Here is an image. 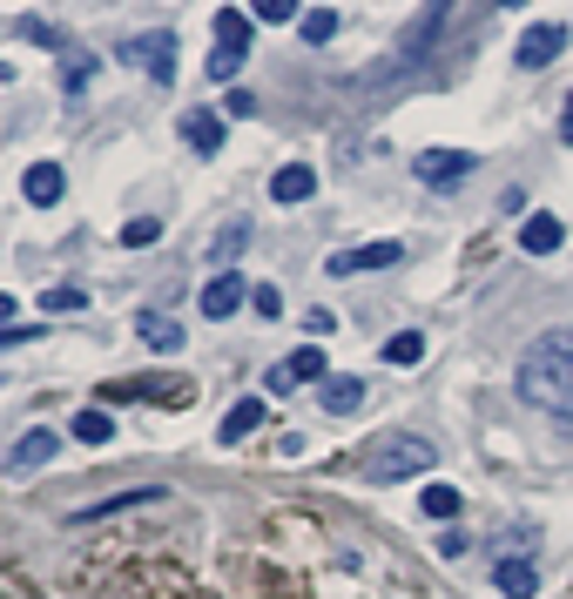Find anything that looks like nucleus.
<instances>
[{
	"mask_svg": "<svg viewBox=\"0 0 573 599\" xmlns=\"http://www.w3.org/2000/svg\"><path fill=\"white\" fill-rule=\"evenodd\" d=\"M513 391H520V404H533L540 417H553L560 432H573V323L540 330L533 344L520 351Z\"/></svg>",
	"mask_w": 573,
	"mask_h": 599,
	"instance_id": "1",
	"label": "nucleus"
},
{
	"mask_svg": "<svg viewBox=\"0 0 573 599\" xmlns=\"http://www.w3.org/2000/svg\"><path fill=\"white\" fill-rule=\"evenodd\" d=\"M439 465V445L426 438V432H378L371 445H365V458H358V472L371 478V485H405V478H419V472H432Z\"/></svg>",
	"mask_w": 573,
	"mask_h": 599,
	"instance_id": "2",
	"label": "nucleus"
},
{
	"mask_svg": "<svg viewBox=\"0 0 573 599\" xmlns=\"http://www.w3.org/2000/svg\"><path fill=\"white\" fill-rule=\"evenodd\" d=\"M129 68H142L155 89H176V68H183V48H176V34L170 28H155V34H129L122 48H115Z\"/></svg>",
	"mask_w": 573,
	"mask_h": 599,
	"instance_id": "3",
	"label": "nucleus"
},
{
	"mask_svg": "<svg viewBox=\"0 0 573 599\" xmlns=\"http://www.w3.org/2000/svg\"><path fill=\"white\" fill-rule=\"evenodd\" d=\"M412 168H419L426 189H452V183H465L472 168H479V155H472V148H419Z\"/></svg>",
	"mask_w": 573,
	"mask_h": 599,
	"instance_id": "4",
	"label": "nucleus"
},
{
	"mask_svg": "<svg viewBox=\"0 0 573 599\" xmlns=\"http://www.w3.org/2000/svg\"><path fill=\"white\" fill-rule=\"evenodd\" d=\"M405 264V242H358V249H338L331 264V277H365V270H398Z\"/></svg>",
	"mask_w": 573,
	"mask_h": 599,
	"instance_id": "5",
	"label": "nucleus"
},
{
	"mask_svg": "<svg viewBox=\"0 0 573 599\" xmlns=\"http://www.w3.org/2000/svg\"><path fill=\"white\" fill-rule=\"evenodd\" d=\"M566 41H573V34H566L560 21H533V28L520 34V48H513V61H520V68H553V61L566 54Z\"/></svg>",
	"mask_w": 573,
	"mask_h": 599,
	"instance_id": "6",
	"label": "nucleus"
},
{
	"mask_svg": "<svg viewBox=\"0 0 573 599\" xmlns=\"http://www.w3.org/2000/svg\"><path fill=\"white\" fill-rule=\"evenodd\" d=\"M324 364H331V358H324L317 344H297L290 358H277V364H270V391H297V384H324Z\"/></svg>",
	"mask_w": 573,
	"mask_h": 599,
	"instance_id": "7",
	"label": "nucleus"
},
{
	"mask_svg": "<svg viewBox=\"0 0 573 599\" xmlns=\"http://www.w3.org/2000/svg\"><path fill=\"white\" fill-rule=\"evenodd\" d=\"M243 303H250V283H243L236 270H216V277L203 283V317H209V323H223V317H236Z\"/></svg>",
	"mask_w": 573,
	"mask_h": 599,
	"instance_id": "8",
	"label": "nucleus"
},
{
	"mask_svg": "<svg viewBox=\"0 0 573 599\" xmlns=\"http://www.w3.org/2000/svg\"><path fill=\"white\" fill-rule=\"evenodd\" d=\"M176 135H183L196 155H216V148H223V115H216V109H183V115H176Z\"/></svg>",
	"mask_w": 573,
	"mask_h": 599,
	"instance_id": "9",
	"label": "nucleus"
},
{
	"mask_svg": "<svg viewBox=\"0 0 573 599\" xmlns=\"http://www.w3.org/2000/svg\"><path fill=\"white\" fill-rule=\"evenodd\" d=\"M446 14H452V0H426V14H419L412 28H405V34H398V41H405L398 54H405V61H419V54H426V48L439 41V28H446Z\"/></svg>",
	"mask_w": 573,
	"mask_h": 599,
	"instance_id": "10",
	"label": "nucleus"
},
{
	"mask_svg": "<svg viewBox=\"0 0 573 599\" xmlns=\"http://www.w3.org/2000/svg\"><path fill=\"white\" fill-rule=\"evenodd\" d=\"M317 196V168L310 162H284L270 176V203H310Z\"/></svg>",
	"mask_w": 573,
	"mask_h": 599,
	"instance_id": "11",
	"label": "nucleus"
},
{
	"mask_svg": "<svg viewBox=\"0 0 573 599\" xmlns=\"http://www.w3.org/2000/svg\"><path fill=\"white\" fill-rule=\"evenodd\" d=\"M493 586H500V599H540V566L533 559H500Z\"/></svg>",
	"mask_w": 573,
	"mask_h": 599,
	"instance_id": "12",
	"label": "nucleus"
},
{
	"mask_svg": "<svg viewBox=\"0 0 573 599\" xmlns=\"http://www.w3.org/2000/svg\"><path fill=\"white\" fill-rule=\"evenodd\" d=\"M135 337H142L149 351H162V358L183 351V323H176V317H162V310H142V317H135Z\"/></svg>",
	"mask_w": 573,
	"mask_h": 599,
	"instance_id": "13",
	"label": "nucleus"
},
{
	"mask_svg": "<svg viewBox=\"0 0 573 599\" xmlns=\"http://www.w3.org/2000/svg\"><path fill=\"white\" fill-rule=\"evenodd\" d=\"M264 417H270V404H264V397H236V404H229V417L216 424V438H223V445H236V438H250Z\"/></svg>",
	"mask_w": 573,
	"mask_h": 599,
	"instance_id": "14",
	"label": "nucleus"
},
{
	"mask_svg": "<svg viewBox=\"0 0 573 599\" xmlns=\"http://www.w3.org/2000/svg\"><path fill=\"white\" fill-rule=\"evenodd\" d=\"M520 242H526V256H553V249L566 242V223H560V216H546V209H533V216H526V229H520Z\"/></svg>",
	"mask_w": 573,
	"mask_h": 599,
	"instance_id": "15",
	"label": "nucleus"
},
{
	"mask_svg": "<svg viewBox=\"0 0 573 599\" xmlns=\"http://www.w3.org/2000/svg\"><path fill=\"white\" fill-rule=\"evenodd\" d=\"M21 189H28V203L34 209H48V203H61V189H68V176H61V162H34L28 176H21Z\"/></svg>",
	"mask_w": 573,
	"mask_h": 599,
	"instance_id": "16",
	"label": "nucleus"
},
{
	"mask_svg": "<svg viewBox=\"0 0 573 599\" xmlns=\"http://www.w3.org/2000/svg\"><path fill=\"white\" fill-rule=\"evenodd\" d=\"M89 81H95V54H89V48H68V54H61V95L81 102V95H89Z\"/></svg>",
	"mask_w": 573,
	"mask_h": 599,
	"instance_id": "17",
	"label": "nucleus"
},
{
	"mask_svg": "<svg viewBox=\"0 0 573 599\" xmlns=\"http://www.w3.org/2000/svg\"><path fill=\"white\" fill-rule=\"evenodd\" d=\"M317 397H324V411H331V417H351V411L365 404V378H324Z\"/></svg>",
	"mask_w": 573,
	"mask_h": 599,
	"instance_id": "18",
	"label": "nucleus"
},
{
	"mask_svg": "<svg viewBox=\"0 0 573 599\" xmlns=\"http://www.w3.org/2000/svg\"><path fill=\"white\" fill-rule=\"evenodd\" d=\"M54 452H61V438H54V432H21L8 458H14V472H34V465H48Z\"/></svg>",
	"mask_w": 573,
	"mask_h": 599,
	"instance_id": "19",
	"label": "nucleus"
},
{
	"mask_svg": "<svg viewBox=\"0 0 573 599\" xmlns=\"http://www.w3.org/2000/svg\"><path fill=\"white\" fill-rule=\"evenodd\" d=\"M149 498H162V492H155V485L115 492V498H102V505H89V512H74V526H95V519H115V512H129V505H149Z\"/></svg>",
	"mask_w": 573,
	"mask_h": 599,
	"instance_id": "20",
	"label": "nucleus"
},
{
	"mask_svg": "<svg viewBox=\"0 0 573 599\" xmlns=\"http://www.w3.org/2000/svg\"><path fill=\"white\" fill-rule=\"evenodd\" d=\"M243 249H250V223L236 216V223H223V229H216V242H209V264H216V270H229Z\"/></svg>",
	"mask_w": 573,
	"mask_h": 599,
	"instance_id": "21",
	"label": "nucleus"
},
{
	"mask_svg": "<svg viewBox=\"0 0 573 599\" xmlns=\"http://www.w3.org/2000/svg\"><path fill=\"white\" fill-rule=\"evenodd\" d=\"M385 364H398V371H412L419 358H426V330H398V337H385V351H378Z\"/></svg>",
	"mask_w": 573,
	"mask_h": 599,
	"instance_id": "22",
	"label": "nucleus"
},
{
	"mask_svg": "<svg viewBox=\"0 0 573 599\" xmlns=\"http://www.w3.org/2000/svg\"><path fill=\"white\" fill-rule=\"evenodd\" d=\"M68 438H81V445H109V438H115V417H109V411H81V417L68 424Z\"/></svg>",
	"mask_w": 573,
	"mask_h": 599,
	"instance_id": "23",
	"label": "nucleus"
},
{
	"mask_svg": "<svg viewBox=\"0 0 573 599\" xmlns=\"http://www.w3.org/2000/svg\"><path fill=\"white\" fill-rule=\"evenodd\" d=\"M21 34H28V41H34V48H48V54H68V48H74V41H68V34H61V28H54V21H34V14H28V21H21Z\"/></svg>",
	"mask_w": 573,
	"mask_h": 599,
	"instance_id": "24",
	"label": "nucleus"
},
{
	"mask_svg": "<svg viewBox=\"0 0 573 599\" xmlns=\"http://www.w3.org/2000/svg\"><path fill=\"white\" fill-rule=\"evenodd\" d=\"M419 512H426V519H452L459 492H452V485H426V492H419Z\"/></svg>",
	"mask_w": 573,
	"mask_h": 599,
	"instance_id": "25",
	"label": "nucleus"
},
{
	"mask_svg": "<svg viewBox=\"0 0 573 599\" xmlns=\"http://www.w3.org/2000/svg\"><path fill=\"white\" fill-rule=\"evenodd\" d=\"M243 54H250V41H216V54H209V74H216V81H229V74L243 68Z\"/></svg>",
	"mask_w": 573,
	"mask_h": 599,
	"instance_id": "26",
	"label": "nucleus"
},
{
	"mask_svg": "<svg viewBox=\"0 0 573 599\" xmlns=\"http://www.w3.org/2000/svg\"><path fill=\"white\" fill-rule=\"evenodd\" d=\"M41 310H54V317H74V310H89V297H81L74 283H54V290H41Z\"/></svg>",
	"mask_w": 573,
	"mask_h": 599,
	"instance_id": "27",
	"label": "nucleus"
},
{
	"mask_svg": "<svg viewBox=\"0 0 573 599\" xmlns=\"http://www.w3.org/2000/svg\"><path fill=\"white\" fill-rule=\"evenodd\" d=\"M250 14H257L264 28H284V21H304V14H297V0H250Z\"/></svg>",
	"mask_w": 573,
	"mask_h": 599,
	"instance_id": "28",
	"label": "nucleus"
},
{
	"mask_svg": "<svg viewBox=\"0 0 573 599\" xmlns=\"http://www.w3.org/2000/svg\"><path fill=\"white\" fill-rule=\"evenodd\" d=\"M122 242H129V249H149V242H162V223H155V216H129V223H122Z\"/></svg>",
	"mask_w": 573,
	"mask_h": 599,
	"instance_id": "29",
	"label": "nucleus"
},
{
	"mask_svg": "<svg viewBox=\"0 0 573 599\" xmlns=\"http://www.w3.org/2000/svg\"><path fill=\"white\" fill-rule=\"evenodd\" d=\"M297 34H304V41H331V34H338V14H331V8H310V14L297 21Z\"/></svg>",
	"mask_w": 573,
	"mask_h": 599,
	"instance_id": "30",
	"label": "nucleus"
},
{
	"mask_svg": "<svg viewBox=\"0 0 573 599\" xmlns=\"http://www.w3.org/2000/svg\"><path fill=\"white\" fill-rule=\"evenodd\" d=\"M216 41H250V14L223 8V14H216Z\"/></svg>",
	"mask_w": 573,
	"mask_h": 599,
	"instance_id": "31",
	"label": "nucleus"
},
{
	"mask_svg": "<svg viewBox=\"0 0 573 599\" xmlns=\"http://www.w3.org/2000/svg\"><path fill=\"white\" fill-rule=\"evenodd\" d=\"M331 330H338L331 310H310V317H304V344H317V337H331Z\"/></svg>",
	"mask_w": 573,
	"mask_h": 599,
	"instance_id": "32",
	"label": "nucleus"
},
{
	"mask_svg": "<svg viewBox=\"0 0 573 599\" xmlns=\"http://www.w3.org/2000/svg\"><path fill=\"white\" fill-rule=\"evenodd\" d=\"M250 303H257V317H284V297H277V283H257V290H250Z\"/></svg>",
	"mask_w": 573,
	"mask_h": 599,
	"instance_id": "33",
	"label": "nucleus"
},
{
	"mask_svg": "<svg viewBox=\"0 0 573 599\" xmlns=\"http://www.w3.org/2000/svg\"><path fill=\"white\" fill-rule=\"evenodd\" d=\"M243 115H257V95H250V89H236V95L223 102V122H243Z\"/></svg>",
	"mask_w": 573,
	"mask_h": 599,
	"instance_id": "34",
	"label": "nucleus"
},
{
	"mask_svg": "<svg viewBox=\"0 0 573 599\" xmlns=\"http://www.w3.org/2000/svg\"><path fill=\"white\" fill-rule=\"evenodd\" d=\"M14 310H21V303H14L8 290H0V330H14Z\"/></svg>",
	"mask_w": 573,
	"mask_h": 599,
	"instance_id": "35",
	"label": "nucleus"
},
{
	"mask_svg": "<svg viewBox=\"0 0 573 599\" xmlns=\"http://www.w3.org/2000/svg\"><path fill=\"white\" fill-rule=\"evenodd\" d=\"M560 142H566V148H573V102H566V109H560Z\"/></svg>",
	"mask_w": 573,
	"mask_h": 599,
	"instance_id": "36",
	"label": "nucleus"
},
{
	"mask_svg": "<svg viewBox=\"0 0 573 599\" xmlns=\"http://www.w3.org/2000/svg\"><path fill=\"white\" fill-rule=\"evenodd\" d=\"M8 81H14V68H8V61H0V89H8Z\"/></svg>",
	"mask_w": 573,
	"mask_h": 599,
	"instance_id": "37",
	"label": "nucleus"
},
{
	"mask_svg": "<svg viewBox=\"0 0 573 599\" xmlns=\"http://www.w3.org/2000/svg\"><path fill=\"white\" fill-rule=\"evenodd\" d=\"M493 8H526V0H493Z\"/></svg>",
	"mask_w": 573,
	"mask_h": 599,
	"instance_id": "38",
	"label": "nucleus"
}]
</instances>
